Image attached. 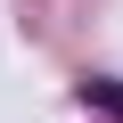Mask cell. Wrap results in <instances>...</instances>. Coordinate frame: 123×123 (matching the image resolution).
<instances>
[{
    "label": "cell",
    "instance_id": "obj_1",
    "mask_svg": "<svg viewBox=\"0 0 123 123\" xmlns=\"http://www.w3.org/2000/svg\"><path fill=\"white\" fill-rule=\"evenodd\" d=\"M82 98H90L98 115H115V123H123V82H82Z\"/></svg>",
    "mask_w": 123,
    "mask_h": 123
}]
</instances>
